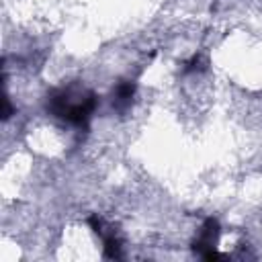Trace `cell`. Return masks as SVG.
Wrapping results in <instances>:
<instances>
[{"instance_id":"1","label":"cell","mask_w":262,"mask_h":262,"mask_svg":"<svg viewBox=\"0 0 262 262\" xmlns=\"http://www.w3.org/2000/svg\"><path fill=\"white\" fill-rule=\"evenodd\" d=\"M96 106V98L90 90L80 88V86H68V88H57L47 96V111L76 127H84Z\"/></svg>"},{"instance_id":"2","label":"cell","mask_w":262,"mask_h":262,"mask_svg":"<svg viewBox=\"0 0 262 262\" xmlns=\"http://www.w3.org/2000/svg\"><path fill=\"white\" fill-rule=\"evenodd\" d=\"M217 239H219V223L215 219H207L203 223V227L199 229V235L194 239V252L199 256H203L205 260H213V258H219L217 254Z\"/></svg>"},{"instance_id":"3","label":"cell","mask_w":262,"mask_h":262,"mask_svg":"<svg viewBox=\"0 0 262 262\" xmlns=\"http://www.w3.org/2000/svg\"><path fill=\"white\" fill-rule=\"evenodd\" d=\"M133 94H135V84L131 80H123L115 86L113 90V106L123 111L127 106H131V100H133Z\"/></svg>"}]
</instances>
